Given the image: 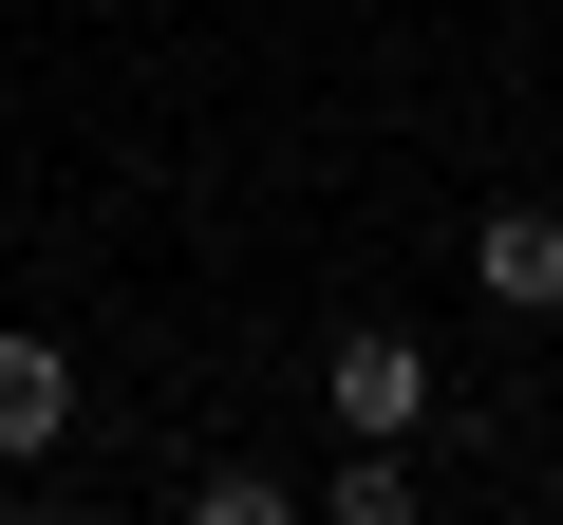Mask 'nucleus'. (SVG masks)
Returning <instances> with one entry per match:
<instances>
[{
    "label": "nucleus",
    "instance_id": "6",
    "mask_svg": "<svg viewBox=\"0 0 563 525\" xmlns=\"http://www.w3.org/2000/svg\"><path fill=\"white\" fill-rule=\"evenodd\" d=\"M20 525H76V506H20Z\"/></svg>",
    "mask_w": 563,
    "mask_h": 525
},
{
    "label": "nucleus",
    "instance_id": "4",
    "mask_svg": "<svg viewBox=\"0 0 563 525\" xmlns=\"http://www.w3.org/2000/svg\"><path fill=\"white\" fill-rule=\"evenodd\" d=\"M320 506H339V525H413L432 488H413V450H357V432H339V488H320Z\"/></svg>",
    "mask_w": 563,
    "mask_h": 525
},
{
    "label": "nucleus",
    "instance_id": "2",
    "mask_svg": "<svg viewBox=\"0 0 563 525\" xmlns=\"http://www.w3.org/2000/svg\"><path fill=\"white\" fill-rule=\"evenodd\" d=\"M76 450V357L57 320H0V469H57Z\"/></svg>",
    "mask_w": 563,
    "mask_h": 525
},
{
    "label": "nucleus",
    "instance_id": "3",
    "mask_svg": "<svg viewBox=\"0 0 563 525\" xmlns=\"http://www.w3.org/2000/svg\"><path fill=\"white\" fill-rule=\"evenodd\" d=\"M470 301L488 320H563V206H470Z\"/></svg>",
    "mask_w": 563,
    "mask_h": 525
},
{
    "label": "nucleus",
    "instance_id": "1",
    "mask_svg": "<svg viewBox=\"0 0 563 525\" xmlns=\"http://www.w3.org/2000/svg\"><path fill=\"white\" fill-rule=\"evenodd\" d=\"M320 394H339L357 450H413V432H432V357H413V320H339V338H320Z\"/></svg>",
    "mask_w": 563,
    "mask_h": 525
},
{
    "label": "nucleus",
    "instance_id": "5",
    "mask_svg": "<svg viewBox=\"0 0 563 525\" xmlns=\"http://www.w3.org/2000/svg\"><path fill=\"white\" fill-rule=\"evenodd\" d=\"M188 525H320L282 469H188Z\"/></svg>",
    "mask_w": 563,
    "mask_h": 525
}]
</instances>
